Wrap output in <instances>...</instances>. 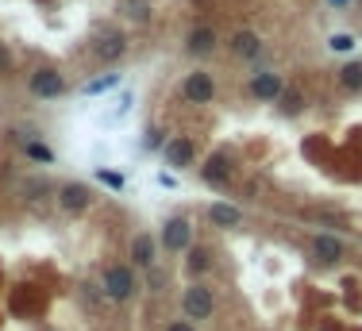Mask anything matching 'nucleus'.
Masks as SVG:
<instances>
[{"mask_svg": "<svg viewBox=\"0 0 362 331\" xmlns=\"http://www.w3.org/2000/svg\"><path fill=\"white\" fill-rule=\"evenodd\" d=\"M212 312H216V293H212V285L189 282L185 289H181V316H185V320L200 323V320H212Z\"/></svg>", "mask_w": 362, "mask_h": 331, "instance_id": "f257e3e1", "label": "nucleus"}, {"mask_svg": "<svg viewBox=\"0 0 362 331\" xmlns=\"http://www.w3.org/2000/svg\"><path fill=\"white\" fill-rule=\"evenodd\" d=\"M185 258H189V262H185V266H189V273H205L208 266H212L205 247H189V250H185Z\"/></svg>", "mask_w": 362, "mask_h": 331, "instance_id": "a211bd4d", "label": "nucleus"}, {"mask_svg": "<svg viewBox=\"0 0 362 331\" xmlns=\"http://www.w3.org/2000/svg\"><path fill=\"white\" fill-rule=\"evenodd\" d=\"M200 177H205V185H212V189H228L231 177H235V158H231L228 150L208 154L205 166H200Z\"/></svg>", "mask_w": 362, "mask_h": 331, "instance_id": "20e7f679", "label": "nucleus"}, {"mask_svg": "<svg viewBox=\"0 0 362 331\" xmlns=\"http://www.w3.org/2000/svg\"><path fill=\"white\" fill-rule=\"evenodd\" d=\"M328 47H331V50H351V47H354V39H351V35H331Z\"/></svg>", "mask_w": 362, "mask_h": 331, "instance_id": "5701e85b", "label": "nucleus"}, {"mask_svg": "<svg viewBox=\"0 0 362 331\" xmlns=\"http://www.w3.org/2000/svg\"><path fill=\"white\" fill-rule=\"evenodd\" d=\"M120 12L132 19H147L150 16V0H120Z\"/></svg>", "mask_w": 362, "mask_h": 331, "instance_id": "6ab92c4d", "label": "nucleus"}, {"mask_svg": "<svg viewBox=\"0 0 362 331\" xmlns=\"http://www.w3.org/2000/svg\"><path fill=\"white\" fill-rule=\"evenodd\" d=\"M162 158H166L170 170H185V166H193V158H197V143H193L189 135H173L162 147Z\"/></svg>", "mask_w": 362, "mask_h": 331, "instance_id": "f8f14e48", "label": "nucleus"}, {"mask_svg": "<svg viewBox=\"0 0 362 331\" xmlns=\"http://www.w3.org/2000/svg\"><path fill=\"white\" fill-rule=\"evenodd\" d=\"M135 289H139L135 285V266H108L104 270V297L108 300L124 305V300L135 297Z\"/></svg>", "mask_w": 362, "mask_h": 331, "instance_id": "7ed1b4c3", "label": "nucleus"}, {"mask_svg": "<svg viewBox=\"0 0 362 331\" xmlns=\"http://www.w3.org/2000/svg\"><path fill=\"white\" fill-rule=\"evenodd\" d=\"M97 181L100 185H108V189H112V193H124V174H112V170H97Z\"/></svg>", "mask_w": 362, "mask_h": 331, "instance_id": "aec40b11", "label": "nucleus"}, {"mask_svg": "<svg viewBox=\"0 0 362 331\" xmlns=\"http://www.w3.org/2000/svg\"><path fill=\"white\" fill-rule=\"evenodd\" d=\"M185 50H189V54H208V50H216V31L212 27H193L189 39H185Z\"/></svg>", "mask_w": 362, "mask_h": 331, "instance_id": "2eb2a0df", "label": "nucleus"}, {"mask_svg": "<svg viewBox=\"0 0 362 331\" xmlns=\"http://www.w3.org/2000/svg\"><path fill=\"white\" fill-rule=\"evenodd\" d=\"M158 247H162V243L150 232H139L132 239V247H127V258H132L135 270H150V266H158Z\"/></svg>", "mask_w": 362, "mask_h": 331, "instance_id": "9d476101", "label": "nucleus"}, {"mask_svg": "<svg viewBox=\"0 0 362 331\" xmlns=\"http://www.w3.org/2000/svg\"><path fill=\"white\" fill-rule=\"evenodd\" d=\"M231 54L243 62H255L258 54H262V39H258L255 31H235L231 35Z\"/></svg>", "mask_w": 362, "mask_h": 331, "instance_id": "4468645a", "label": "nucleus"}, {"mask_svg": "<svg viewBox=\"0 0 362 331\" xmlns=\"http://www.w3.org/2000/svg\"><path fill=\"white\" fill-rule=\"evenodd\" d=\"M281 92H285V81H281V74H274V70H258V74H251L247 97L266 100V104H278Z\"/></svg>", "mask_w": 362, "mask_h": 331, "instance_id": "0eeeda50", "label": "nucleus"}, {"mask_svg": "<svg viewBox=\"0 0 362 331\" xmlns=\"http://www.w3.org/2000/svg\"><path fill=\"white\" fill-rule=\"evenodd\" d=\"M116 85H120V74H104V77H93V81H85L81 92H85V97H97V92H108V89H116Z\"/></svg>", "mask_w": 362, "mask_h": 331, "instance_id": "f3484780", "label": "nucleus"}, {"mask_svg": "<svg viewBox=\"0 0 362 331\" xmlns=\"http://www.w3.org/2000/svg\"><path fill=\"white\" fill-rule=\"evenodd\" d=\"M336 81H339V89H347V92H362V62H347V66H339Z\"/></svg>", "mask_w": 362, "mask_h": 331, "instance_id": "dca6fc26", "label": "nucleus"}, {"mask_svg": "<svg viewBox=\"0 0 362 331\" xmlns=\"http://www.w3.org/2000/svg\"><path fill=\"white\" fill-rule=\"evenodd\" d=\"M208 224L223 227V232H235V227H243V208L228 204V200H216V204H208Z\"/></svg>", "mask_w": 362, "mask_h": 331, "instance_id": "ddd939ff", "label": "nucleus"}, {"mask_svg": "<svg viewBox=\"0 0 362 331\" xmlns=\"http://www.w3.org/2000/svg\"><path fill=\"white\" fill-rule=\"evenodd\" d=\"M66 89H70L66 77L58 74V70H50V66H42V70H35V74H27V92H31L35 100H58Z\"/></svg>", "mask_w": 362, "mask_h": 331, "instance_id": "f03ea898", "label": "nucleus"}, {"mask_svg": "<svg viewBox=\"0 0 362 331\" xmlns=\"http://www.w3.org/2000/svg\"><path fill=\"white\" fill-rule=\"evenodd\" d=\"M181 100H185V104H212V100H216L212 74H205V70H193V74L181 81Z\"/></svg>", "mask_w": 362, "mask_h": 331, "instance_id": "423d86ee", "label": "nucleus"}, {"mask_svg": "<svg viewBox=\"0 0 362 331\" xmlns=\"http://www.w3.org/2000/svg\"><path fill=\"white\" fill-rule=\"evenodd\" d=\"M328 4H331L336 12H347V8H351V0H328Z\"/></svg>", "mask_w": 362, "mask_h": 331, "instance_id": "393cba45", "label": "nucleus"}, {"mask_svg": "<svg viewBox=\"0 0 362 331\" xmlns=\"http://www.w3.org/2000/svg\"><path fill=\"white\" fill-rule=\"evenodd\" d=\"M89 204H93V189H89V185H81V181L58 185V208H62V212L81 216V212H89Z\"/></svg>", "mask_w": 362, "mask_h": 331, "instance_id": "6e6552de", "label": "nucleus"}, {"mask_svg": "<svg viewBox=\"0 0 362 331\" xmlns=\"http://www.w3.org/2000/svg\"><path fill=\"white\" fill-rule=\"evenodd\" d=\"M166 331H197V328H193V320H170Z\"/></svg>", "mask_w": 362, "mask_h": 331, "instance_id": "b1692460", "label": "nucleus"}, {"mask_svg": "<svg viewBox=\"0 0 362 331\" xmlns=\"http://www.w3.org/2000/svg\"><path fill=\"white\" fill-rule=\"evenodd\" d=\"M308 250H313V258L320 266H331V262H339V258L347 255V243L339 239V235H331V232H320V235L308 239Z\"/></svg>", "mask_w": 362, "mask_h": 331, "instance_id": "9b49d317", "label": "nucleus"}, {"mask_svg": "<svg viewBox=\"0 0 362 331\" xmlns=\"http://www.w3.org/2000/svg\"><path fill=\"white\" fill-rule=\"evenodd\" d=\"M158 243H162L170 255H185V250L193 247V224L185 220V216H170V220H166V227H162V239H158Z\"/></svg>", "mask_w": 362, "mask_h": 331, "instance_id": "39448f33", "label": "nucleus"}, {"mask_svg": "<svg viewBox=\"0 0 362 331\" xmlns=\"http://www.w3.org/2000/svg\"><path fill=\"white\" fill-rule=\"evenodd\" d=\"M24 150H27V158H35V162H54V154H50L42 143H27Z\"/></svg>", "mask_w": 362, "mask_h": 331, "instance_id": "4be33fe9", "label": "nucleus"}, {"mask_svg": "<svg viewBox=\"0 0 362 331\" xmlns=\"http://www.w3.org/2000/svg\"><path fill=\"white\" fill-rule=\"evenodd\" d=\"M143 147H147V150H162V147H166V131H158V127H147V135H143Z\"/></svg>", "mask_w": 362, "mask_h": 331, "instance_id": "412c9836", "label": "nucleus"}, {"mask_svg": "<svg viewBox=\"0 0 362 331\" xmlns=\"http://www.w3.org/2000/svg\"><path fill=\"white\" fill-rule=\"evenodd\" d=\"M93 58L97 62H104V66H112V62H120L127 54V39L120 31H100L97 39H93Z\"/></svg>", "mask_w": 362, "mask_h": 331, "instance_id": "1a4fd4ad", "label": "nucleus"}]
</instances>
